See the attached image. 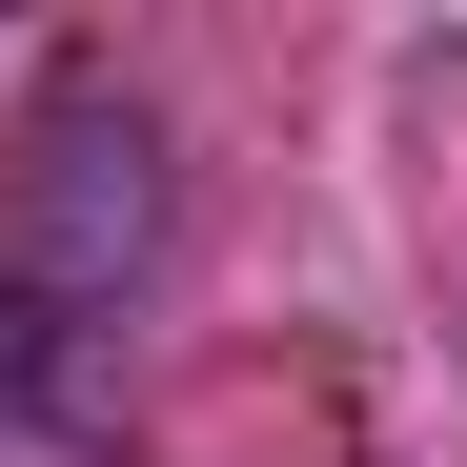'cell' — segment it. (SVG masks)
Returning a JSON list of instances; mask_svg holds the SVG:
<instances>
[{
    "mask_svg": "<svg viewBox=\"0 0 467 467\" xmlns=\"http://www.w3.org/2000/svg\"><path fill=\"white\" fill-rule=\"evenodd\" d=\"M0 467H122V326L0 265Z\"/></svg>",
    "mask_w": 467,
    "mask_h": 467,
    "instance_id": "2",
    "label": "cell"
},
{
    "mask_svg": "<svg viewBox=\"0 0 467 467\" xmlns=\"http://www.w3.org/2000/svg\"><path fill=\"white\" fill-rule=\"evenodd\" d=\"M163 122H142L122 82H61L41 102V142H21V203H0V265H21L41 305H142V265H163Z\"/></svg>",
    "mask_w": 467,
    "mask_h": 467,
    "instance_id": "1",
    "label": "cell"
}]
</instances>
